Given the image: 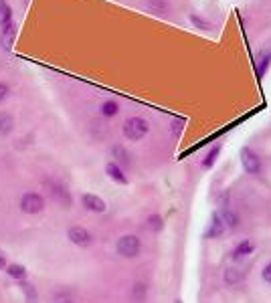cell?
Instances as JSON below:
<instances>
[{
  "instance_id": "4",
  "label": "cell",
  "mask_w": 271,
  "mask_h": 303,
  "mask_svg": "<svg viewBox=\"0 0 271 303\" xmlns=\"http://www.w3.org/2000/svg\"><path fill=\"white\" fill-rule=\"evenodd\" d=\"M241 164H243L245 172H249V174H259V170H261V162H259L257 154L251 152L249 148L241 150Z\"/></svg>"
},
{
  "instance_id": "21",
  "label": "cell",
  "mask_w": 271,
  "mask_h": 303,
  "mask_svg": "<svg viewBox=\"0 0 271 303\" xmlns=\"http://www.w3.org/2000/svg\"><path fill=\"white\" fill-rule=\"evenodd\" d=\"M223 220H225V222H227V224H229L231 229H235V226L239 224V220H237V216H235V214H233L231 210H227V208H225V212H223Z\"/></svg>"
},
{
  "instance_id": "9",
  "label": "cell",
  "mask_w": 271,
  "mask_h": 303,
  "mask_svg": "<svg viewBox=\"0 0 271 303\" xmlns=\"http://www.w3.org/2000/svg\"><path fill=\"white\" fill-rule=\"evenodd\" d=\"M271 63V53L269 50H261L257 57H255V71H257V77H263L265 71L269 69Z\"/></svg>"
},
{
  "instance_id": "8",
  "label": "cell",
  "mask_w": 271,
  "mask_h": 303,
  "mask_svg": "<svg viewBox=\"0 0 271 303\" xmlns=\"http://www.w3.org/2000/svg\"><path fill=\"white\" fill-rule=\"evenodd\" d=\"M45 184L51 188L49 192H51V196H53L55 200H59L61 204H65V206L71 202V198H69V192H67V190L61 186V184H57V182H49V180H47Z\"/></svg>"
},
{
  "instance_id": "16",
  "label": "cell",
  "mask_w": 271,
  "mask_h": 303,
  "mask_svg": "<svg viewBox=\"0 0 271 303\" xmlns=\"http://www.w3.org/2000/svg\"><path fill=\"white\" fill-rule=\"evenodd\" d=\"M6 273L12 277V279H24L27 277V271H24V267H20V265H8L6 267Z\"/></svg>"
},
{
  "instance_id": "5",
  "label": "cell",
  "mask_w": 271,
  "mask_h": 303,
  "mask_svg": "<svg viewBox=\"0 0 271 303\" xmlns=\"http://www.w3.org/2000/svg\"><path fill=\"white\" fill-rule=\"evenodd\" d=\"M67 237H69L71 243H75L77 247H89V245H91V235H89L85 229H81V226H71L69 233H67Z\"/></svg>"
},
{
  "instance_id": "1",
  "label": "cell",
  "mask_w": 271,
  "mask_h": 303,
  "mask_svg": "<svg viewBox=\"0 0 271 303\" xmlns=\"http://www.w3.org/2000/svg\"><path fill=\"white\" fill-rule=\"evenodd\" d=\"M148 130H150V125L144 117H128L124 121V136L132 142H140L148 134Z\"/></svg>"
},
{
  "instance_id": "15",
  "label": "cell",
  "mask_w": 271,
  "mask_h": 303,
  "mask_svg": "<svg viewBox=\"0 0 271 303\" xmlns=\"http://www.w3.org/2000/svg\"><path fill=\"white\" fill-rule=\"evenodd\" d=\"M10 20H12V10H10V6H8L6 2H0V27L10 24Z\"/></svg>"
},
{
  "instance_id": "25",
  "label": "cell",
  "mask_w": 271,
  "mask_h": 303,
  "mask_svg": "<svg viewBox=\"0 0 271 303\" xmlns=\"http://www.w3.org/2000/svg\"><path fill=\"white\" fill-rule=\"evenodd\" d=\"M263 279H265L267 283H271V263L265 265V269H263Z\"/></svg>"
},
{
  "instance_id": "26",
  "label": "cell",
  "mask_w": 271,
  "mask_h": 303,
  "mask_svg": "<svg viewBox=\"0 0 271 303\" xmlns=\"http://www.w3.org/2000/svg\"><path fill=\"white\" fill-rule=\"evenodd\" d=\"M6 267V255L0 251V269H4Z\"/></svg>"
},
{
  "instance_id": "6",
  "label": "cell",
  "mask_w": 271,
  "mask_h": 303,
  "mask_svg": "<svg viewBox=\"0 0 271 303\" xmlns=\"http://www.w3.org/2000/svg\"><path fill=\"white\" fill-rule=\"evenodd\" d=\"M14 39H16V24L10 22V24H6V27L2 29V33H0V47L4 50H8L14 45Z\"/></svg>"
},
{
  "instance_id": "24",
  "label": "cell",
  "mask_w": 271,
  "mask_h": 303,
  "mask_svg": "<svg viewBox=\"0 0 271 303\" xmlns=\"http://www.w3.org/2000/svg\"><path fill=\"white\" fill-rule=\"evenodd\" d=\"M6 97H8V85L0 83V101H4Z\"/></svg>"
},
{
  "instance_id": "11",
  "label": "cell",
  "mask_w": 271,
  "mask_h": 303,
  "mask_svg": "<svg viewBox=\"0 0 271 303\" xmlns=\"http://www.w3.org/2000/svg\"><path fill=\"white\" fill-rule=\"evenodd\" d=\"M106 172L109 174V178H111V180H115V182H119V184H128V178L124 176L121 168H119L115 162H109L108 166H106Z\"/></svg>"
},
{
  "instance_id": "27",
  "label": "cell",
  "mask_w": 271,
  "mask_h": 303,
  "mask_svg": "<svg viewBox=\"0 0 271 303\" xmlns=\"http://www.w3.org/2000/svg\"><path fill=\"white\" fill-rule=\"evenodd\" d=\"M174 303H182V301H180V299H178V301H174Z\"/></svg>"
},
{
  "instance_id": "18",
  "label": "cell",
  "mask_w": 271,
  "mask_h": 303,
  "mask_svg": "<svg viewBox=\"0 0 271 303\" xmlns=\"http://www.w3.org/2000/svg\"><path fill=\"white\" fill-rule=\"evenodd\" d=\"M225 281H227L229 285H235V283L241 281V273H239L237 269H227V271H225Z\"/></svg>"
},
{
  "instance_id": "3",
  "label": "cell",
  "mask_w": 271,
  "mask_h": 303,
  "mask_svg": "<svg viewBox=\"0 0 271 303\" xmlns=\"http://www.w3.org/2000/svg\"><path fill=\"white\" fill-rule=\"evenodd\" d=\"M20 208H22V212H27V214H39V212L45 208V200H43L41 194L29 192V194H24V196L20 198Z\"/></svg>"
},
{
  "instance_id": "19",
  "label": "cell",
  "mask_w": 271,
  "mask_h": 303,
  "mask_svg": "<svg viewBox=\"0 0 271 303\" xmlns=\"http://www.w3.org/2000/svg\"><path fill=\"white\" fill-rule=\"evenodd\" d=\"M102 113H104L106 117H113V115L117 113V103H115V101H106V103L102 105Z\"/></svg>"
},
{
  "instance_id": "20",
  "label": "cell",
  "mask_w": 271,
  "mask_h": 303,
  "mask_svg": "<svg viewBox=\"0 0 271 303\" xmlns=\"http://www.w3.org/2000/svg\"><path fill=\"white\" fill-rule=\"evenodd\" d=\"M220 154V146H215L213 150L209 152V156H207V160L203 162V168H211L213 164H215V160H217V156Z\"/></svg>"
},
{
  "instance_id": "23",
  "label": "cell",
  "mask_w": 271,
  "mask_h": 303,
  "mask_svg": "<svg viewBox=\"0 0 271 303\" xmlns=\"http://www.w3.org/2000/svg\"><path fill=\"white\" fill-rule=\"evenodd\" d=\"M190 20H192L199 29H209V22H207V20H203V18H199L196 14H190Z\"/></svg>"
},
{
  "instance_id": "2",
  "label": "cell",
  "mask_w": 271,
  "mask_h": 303,
  "mask_svg": "<svg viewBox=\"0 0 271 303\" xmlns=\"http://www.w3.org/2000/svg\"><path fill=\"white\" fill-rule=\"evenodd\" d=\"M140 249H142L140 239L134 237V235H126V237H121V239L117 241V252H119L121 257H126V259L138 257V255H140Z\"/></svg>"
},
{
  "instance_id": "14",
  "label": "cell",
  "mask_w": 271,
  "mask_h": 303,
  "mask_svg": "<svg viewBox=\"0 0 271 303\" xmlns=\"http://www.w3.org/2000/svg\"><path fill=\"white\" fill-rule=\"evenodd\" d=\"M146 10L164 14L168 10V2L166 0H146Z\"/></svg>"
},
{
  "instance_id": "22",
  "label": "cell",
  "mask_w": 271,
  "mask_h": 303,
  "mask_svg": "<svg viewBox=\"0 0 271 303\" xmlns=\"http://www.w3.org/2000/svg\"><path fill=\"white\" fill-rule=\"evenodd\" d=\"M148 224H150L152 231H160V229H162V218H160L158 214H154V216L148 218Z\"/></svg>"
},
{
  "instance_id": "17",
  "label": "cell",
  "mask_w": 271,
  "mask_h": 303,
  "mask_svg": "<svg viewBox=\"0 0 271 303\" xmlns=\"http://www.w3.org/2000/svg\"><path fill=\"white\" fill-rule=\"evenodd\" d=\"M111 154H113V156L117 158V162H121V164H130V154L124 150L121 146H113Z\"/></svg>"
},
{
  "instance_id": "13",
  "label": "cell",
  "mask_w": 271,
  "mask_h": 303,
  "mask_svg": "<svg viewBox=\"0 0 271 303\" xmlns=\"http://www.w3.org/2000/svg\"><path fill=\"white\" fill-rule=\"evenodd\" d=\"M253 251H255V245H253L251 241H243V243H239V245L235 247L233 257H235V259H241V257H247V255H251Z\"/></svg>"
},
{
  "instance_id": "12",
  "label": "cell",
  "mask_w": 271,
  "mask_h": 303,
  "mask_svg": "<svg viewBox=\"0 0 271 303\" xmlns=\"http://www.w3.org/2000/svg\"><path fill=\"white\" fill-rule=\"evenodd\" d=\"M12 130H14V119H12V115L6 113V111H2V113H0V136H8Z\"/></svg>"
},
{
  "instance_id": "7",
  "label": "cell",
  "mask_w": 271,
  "mask_h": 303,
  "mask_svg": "<svg viewBox=\"0 0 271 303\" xmlns=\"http://www.w3.org/2000/svg\"><path fill=\"white\" fill-rule=\"evenodd\" d=\"M83 206L87 208V210H93V212H106V202L102 200L100 196H95V194H83Z\"/></svg>"
},
{
  "instance_id": "10",
  "label": "cell",
  "mask_w": 271,
  "mask_h": 303,
  "mask_svg": "<svg viewBox=\"0 0 271 303\" xmlns=\"http://www.w3.org/2000/svg\"><path fill=\"white\" fill-rule=\"evenodd\" d=\"M223 233H225V220H223V216H220L218 212H215V214H213L211 229L207 231V237H209V239H217Z\"/></svg>"
}]
</instances>
